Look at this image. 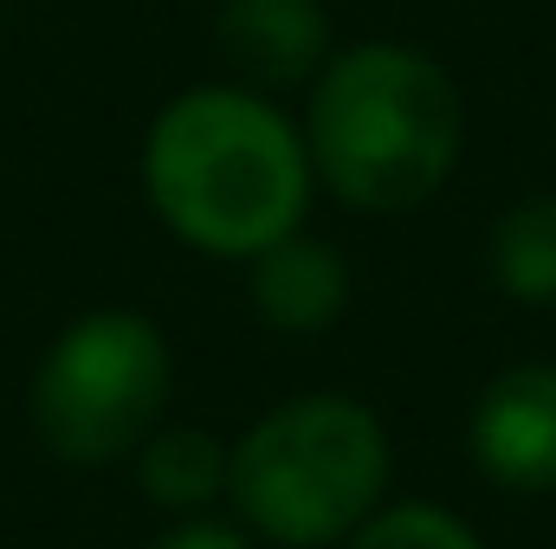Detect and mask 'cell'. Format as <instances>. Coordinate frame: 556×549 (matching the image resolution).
Here are the masks:
<instances>
[{
  "mask_svg": "<svg viewBox=\"0 0 556 549\" xmlns=\"http://www.w3.org/2000/svg\"><path fill=\"white\" fill-rule=\"evenodd\" d=\"M220 52L266 91L304 85L330 59V20L317 0H227Z\"/></svg>",
  "mask_w": 556,
  "mask_h": 549,
  "instance_id": "obj_6",
  "label": "cell"
},
{
  "mask_svg": "<svg viewBox=\"0 0 556 549\" xmlns=\"http://www.w3.org/2000/svg\"><path fill=\"white\" fill-rule=\"evenodd\" d=\"M155 214L201 253L253 259L311 207V149L266 98L240 85L181 91L142 142Z\"/></svg>",
  "mask_w": 556,
  "mask_h": 549,
  "instance_id": "obj_1",
  "label": "cell"
},
{
  "mask_svg": "<svg viewBox=\"0 0 556 549\" xmlns=\"http://www.w3.org/2000/svg\"><path fill=\"white\" fill-rule=\"evenodd\" d=\"M149 549H253L233 524H220V518H188V524H175V531H162Z\"/></svg>",
  "mask_w": 556,
  "mask_h": 549,
  "instance_id": "obj_11",
  "label": "cell"
},
{
  "mask_svg": "<svg viewBox=\"0 0 556 549\" xmlns=\"http://www.w3.org/2000/svg\"><path fill=\"white\" fill-rule=\"evenodd\" d=\"M168 401V343L137 310L78 317L33 375V426L65 465H111Z\"/></svg>",
  "mask_w": 556,
  "mask_h": 549,
  "instance_id": "obj_4",
  "label": "cell"
},
{
  "mask_svg": "<svg viewBox=\"0 0 556 549\" xmlns=\"http://www.w3.org/2000/svg\"><path fill=\"white\" fill-rule=\"evenodd\" d=\"M350 549H485V544L440 505H395V511H369L350 531Z\"/></svg>",
  "mask_w": 556,
  "mask_h": 549,
  "instance_id": "obj_10",
  "label": "cell"
},
{
  "mask_svg": "<svg viewBox=\"0 0 556 549\" xmlns=\"http://www.w3.org/2000/svg\"><path fill=\"white\" fill-rule=\"evenodd\" d=\"M142 491L168 511H201L227 491V446L201 426H162L142 446Z\"/></svg>",
  "mask_w": 556,
  "mask_h": 549,
  "instance_id": "obj_8",
  "label": "cell"
},
{
  "mask_svg": "<svg viewBox=\"0 0 556 549\" xmlns=\"http://www.w3.org/2000/svg\"><path fill=\"white\" fill-rule=\"evenodd\" d=\"M492 278H498V291H511L525 304L556 297V194L511 207L492 227Z\"/></svg>",
  "mask_w": 556,
  "mask_h": 549,
  "instance_id": "obj_9",
  "label": "cell"
},
{
  "mask_svg": "<svg viewBox=\"0 0 556 549\" xmlns=\"http://www.w3.org/2000/svg\"><path fill=\"white\" fill-rule=\"evenodd\" d=\"M472 452L511 491H556V362L505 369L479 395Z\"/></svg>",
  "mask_w": 556,
  "mask_h": 549,
  "instance_id": "obj_5",
  "label": "cell"
},
{
  "mask_svg": "<svg viewBox=\"0 0 556 549\" xmlns=\"http://www.w3.org/2000/svg\"><path fill=\"white\" fill-rule=\"evenodd\" d=\"M311 168L363 214L420 207L459 155V91L415 46L324 59L304 117Z\"/></svg>",
  "mask_w": 556,
  "mask_h": 549,
  "instance_id": "obj_2",
  "label": "cell"
},
{
  "mask_svg": "<svg viewBox=\"0 0 556 549\" xmlns=\"http://www.w3.org/2000/svg\"><path fill=\"white\" fill-rule=\"evenodd\" d=\"M253 304L273 330H324L350 304V272L337 246L291 227L285 240L253 253Z\"/></svg>",
  "mask_w": 556,
  "mask_h": 549,
  "instance_id": "obj_7",
  "label": "cell"
},
{
  "mask_svg": "<svg viewBox=\"0 0 556 549\" xmlns=\"http://www.w3.org/2000/svg\"><path fill=\"white\" fill-rule=\"evenodd\" d=\"M382 485L389 439L350 395H298L227 452V491L240 518L285 549L350 537L376 511Z\"/></svg>",
  "mask_w": 556,
  "mask_h": 549,
  "instance_id": "obj_3",
  "label": "cell"
}]
</instances>
